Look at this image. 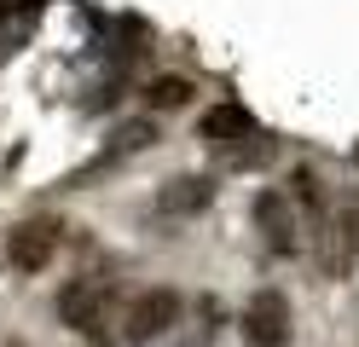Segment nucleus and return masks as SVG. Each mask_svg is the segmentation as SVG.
I'll return each instance as SVG.
<instances>
[{"instance_id": "9d476101", "label": "nucleus", "mask_w": 359, "mask_h": 347, "mask_svg": "<svg viewBox=\"0 0 359 347\" xmlns=\"http://www.w3.org/2000/svg\"><path fill=\"white\" fill-rule=\"evenodd\" d=\"M151 139H156L151 122H128V128H116V139H110V156H140Z\"/></svg>"}, {"instance_id": "423d86ee", "label": "nucleus", "mask_w": 359, "mask_h": 347, "mask_svg": "<svg viewBox=\"0 0 359 347\" xmlns=\"http://www.w3.org/2000/svg\"><path fill=\"white\" fill-rule=\"evenodd\" d=\"M58 243H64V226H58L53 215H35V220H18V226H12L6 254H12L18 272H47L53 254H58Z\"/></svg>"}, {"instance_id": "f03ea898", "label": "nucleus", "mask_w": 359, "mask_h": 347, "mask_svg": "<svg viewBox=\"0 0 359 347\" xmlns=\"http://www.w3.org/2000/svg\"><path fill=\"white\" fill-rule=\"evenodd\" d=\"M174 324H180V290L151 284V290H140V295H128V301H122V313H116V336H122L128 347H140V341H156L163 330H174Z\"/></svg>"}, {"instance_id": "9b49d317", "label": "nucleus", "mask_w": 359, "mask_h": 347, "mask_svg": "<svg viewBox=\"0 0 359 347\" xmlns=\"http://www.w3.org/2000/svg\"><path fill=\"white\" fill-rule=\"evenodd\" d=\"M290 197L319 215V208H325V185H319V174H313V168H296V174H290Z\"/></svg>"}, {"instance_id": "1a4fd4ad", "label": "nucleus", "mask_w": 359, "mask_h": 347, "mask_svg": "<svg viewBox=\"0 0 359 347\" xmlns=\"http://www.w3.org/2000/svg\"><path fill=\"white\" fill-rule=\"evenodd\" d=\"M145 104L151 110H180V104H191V81L186 76H156L145 87Z\"/></svg>"}, {"instance_id": "39448f33", "label": "nucleus", "mask_w": 359, "mask_h": 347, "mask_svg": "<svg viewBox=\"0 0 359 347\" xmlns=\"http://www.w3.org/2000/svg\"><path fill=\"white\" fill-rule=\"evenodd\" d=\"M250 220H255V231L266 238L273 254H296L302 249V215H296V197H290V191H273V185L255 191Z\"/></svg>"}, {"instance_id": "6e6552de", "label": "nucleus", "mask_w": 359, "mask_h": 347, "mask_svg": "<svg viewBox=\"0 0 359 347\" xmlns=\"http://www.w3.org/2000/svg\"><path fill=\"white\" fill-rule=\"evenodd\" d=\"M215 203V179L209 174H180L156 191V215H174V220H191Z\"/></svg>"}, {"instance_id": "0eeeda50", "label": "nucleus", "mask_w": 359, "mask_h": 347, "mask_svg": "<svg viewBox=\"0 0 359 347\" xmlns=\"http://www.w3.org/2000/svg\"><path fill=\"white\" fill-rule=\"evenodd\" d=\"M243 336L250 347H290V301L278 290H255L243 307Z\"/></svg>"}, {"instance_id": "20e7f679", "label": "nucleus", "mask_w": 359, "mask_h": 347, "mask_svg": "<svg viewBox=\"0 0 359 347\" xmlns=\"http://www.w3.org/2000/svg\"><path fill=\"white\" fill-rule=\"evenodd\" d=\"M197 139H203L209 151H226V156H261V128H255V116L243 110V104H209L203 116H197Z\"/></svg>"}, {"instance_id": "f257e3e1", "label": "nucleus", "mask_w": 359, "mask_h": 347, "mask_svg": "<svg viewBox=\"0 0 359 347\" xmlns=\"http://www.w3.org/2000/svg\"><path fill=\"white\" fill-rule=\"evenodd\" d=\"M58 318L70 324L76 336L87 341H110V318H116V284L99 272L87 278H70V284L58 290Z\"/></svg>"}, {"instance_id": "7ed1b4c3", "label": "nucleus", "mask_w": 359, "mask_h": 347, "mask_svg": "<svg viewBox=\"0 0 359 347\" xmlns=\"http://www.w3.org/2000/svg\"><path fill=\"white\" fill-rule=\"evenodd\" d=\"M313 249H319V272L330 278H348L353 261H359V208H330V215H319V231H313Z\"/></svg>"}]
</instances>
